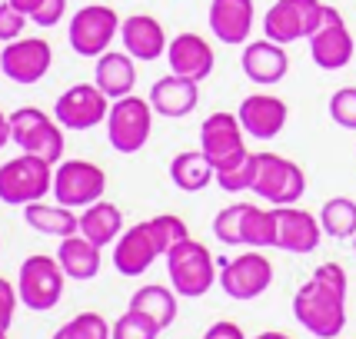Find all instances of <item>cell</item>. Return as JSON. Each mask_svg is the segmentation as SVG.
<instances>
[{
    "mask_svg": "<svg viewBox=\"0 0 356 339\" xmlns=\"http://www.w3.org/2000/svg\"><path fill=\"white\" fill-rule=\"evenodd\" d=\"M10 143L20 147V154H33L47 163H60L63 160V126L50 120L40 107H20L10 113Z\"/></svg>",
    "mask_w": 356,
    "mask_h": 339,
    "instance_id": "277c9868",
    "label": "cell"
},
{
    "mask_svg": "<svg viewBox=\"0 0 356 339\" xmlns=\"http://www.w3.org/2000/svg\"><path fill=\"white\" fill-rule=\"evenodd\" d=\"M17 303H20V293L10 279L0 276V329H10L14 323V313H17Z\"/></svg>",
    "mask_w": 356,
    "mask_h": 339,
    "instance_id": "ab89813d",
    "label": "cell"
},
{
    "mask_svg": "<svg viewBox=\"0 0 356 339\" xmlns=\"http://www.w3.org/2000/svg\"><path fill=\"white\" fill-rule=\"evenodd\" d=\"M293 316L313 336L337 339L346 326V290L310 276L293 296Z\"/></svg>",
    "mask_w": 356,
    "mask_h": 339,
    "instance_id": "6da1fadb",
    "label": "cell"
},
{
    "mask_svg": "<svg viewBox=\"0 0 356 339\" xmlns=\"http://www.w3.org/2000/svg\"><path fill=\"white\" fill-rule=\"evenodd\" d=\"M80 233L90 243H97L100 249L117 243V236L124 233V213H120V206L110 200H97L90 206H83V213H80Z\"/></svg>",
    "mask_w": 356,
    "mask_h": 339,
    "instance_id": "4316f807",
    "label": "cell"
},
{
    "mask_svg": "<svg viewBox=\"0 0 356 339\" xmlns=\"http://www.w3.org/2000/svg\"><path fill=\"white\" fill-rule=\"evenodd\" d=\"M104 190H107V173L90 160H60L54 167V200L70 210H83L104 200Z\"/></svg>",
    "mask_w": 356,
    "mask_h": 339,
    "instance_id": "9c48e42d",
    "label": "cell"
},
{
    "mask_svg": "<svg viewBox=\"0 0 356 339\" xmlns=\"http://www.w3.org/2000/svg\"><path fill=\"white\" fill-rule=\"evenodd\" d=\"M27 24H31V17L24 14V10H17L10 0H3V3H0V44L20 40Z\"/></svg>",
    "mask_w": 356,
    "mask_h": 339,
    "instance_id": "f35d334b",
    "label": "cell"
},
{
    "mask_svg": "<svg viewBox=\"0 0 356 339\" xmlns=\"http://www.w3.org/2000/svg\"><path fill=\"white\" fill-rule=\"evenodd\" d=\"M147 223H150V233H154L160 256H167L177 243H184L186 236H190L186 223L177 213H160V216H154V220H147Z\"/></svg>",
    "mask_w": 356,
    "mask_h": 339,
    "instance_id": "d6a6232c",
    "label": "cell"
},
{
    "mask_svg": "<svg viewBox=\"0 0 356 339\" xmlns=\"http://www.w3.org/2000/svg\"><path fill=\"white\" fill-rule=\"evenodd\" d=\"M57 260H60L63 273L70 279H77V283H87L100 273V247L90 243L83 233H74V236H63L57 253H54Z\"/></svg>",
    "mask_w": 356,
    "mask_h": 339,
    "instance_id": "d4e9b609",
    "label": "cell"
},
{
    "mask_svg": "<svg viewBox=\"0 0 356 339\" xmlns=\"http://www.w3.org/2000/svg\"><path fill=\"white\" fill-rule=\"evenodd\" d=\"M170 180L177 183V190L184 193H200L217 180V170L207 160L203 150H184L170 160Z\"/></svg>",
    "mask_w": 356,
    "mask_h": 339,
    "instance_id": "83f0119b",
    "label": "cell"
},
{
    "mask_svg": "<svg viewBox=\"0 0 356 339\" xmlns=\"http://www.w3.org/2000/svg\"><path fill=\"white\" fill-rule=\"evenodd\" d=\"M150 130H154V107L150 100H143L137 93H127L120 100L110 104L107 113V140L117 154H140L150 140Z\"/></svg>",
    "mask_w": 356,
    "mask_h": 339,
    "instance_id": "5b68a950",
    "label": "cell"
},
{
    "mask_svg": "<svg viewBox=\"0 0 356 339\" xmlns=\"http://www.w3.org/2000/svg\"><path fill=\"white\" fill-rule=\"evenodd\" d=\"M320 0H277L264 17V37L277 44H296V40H310V33L323 20Z\"/></svg>",
    "mask_w": 356,
    "mask_h": 339,
    "instance_id": "8fae6325",
    "label": "cell"
},
{
    "mask_svg": "<svg viewBox=\"0 0 356 339\" xmlns=\"http://www.w3.org/2000/svg\"><path fill=\"white\" fill-rule=\"evenodd\" d=\"M110 104H113V100H110L97 83H74V87H67V90L57 97L54 120H57L63 130H93V126L107 124Z\"/></svg>",
    "mask_w": 356,
    "mask_h": 339,
    "instance_id": "7c38bea8",
    "label": "cell"
},
{
    "mask_svg": "<svg viewBox=\"0 0 356 339\" xmlns=\"http://www.w3.org/2000/svg\"><path fill=\"white\" fill-rule=\"evenodd\" d=\"M54 190V163L33 154H20L0 167V203L7 206H27L44 200Z\"/></svg>",
    "mask_w": 356,
    "mask_h": 339,
    "instance_id": "3957f363",
    "label": "cell"
},
{
    "mask_svg": "<svg viewBox=\"0 0 356 339\" xmlns=\"http://www.w3.org/2000/svg\"><path fill=\"white\" fill-rule=\"evenodd\" d=\"M240 243L250 249L277 247V210H264L257 203H247L243 226H240Z\"/></svg>",
    "mask_w": 356,
    "mask_h": 339,
    "instance_id": "f546056e",
    "label": "cell"
},
{
    "mask_svg": "<svg viewBox=\"0 0 356 339\" xmlns=\"http://www.w3.org/2000/svg\"><path fill=\"white\" fill-rule=\"evenodd\" d=\"M320 240H323L320 216H313L310 210H296V203L277 206V249L307 256L320 247Z\"/></svg>",
    "mask_w": 356,
    "mask_h": 339,
    "instance_id": "e0dca14e",
    "label": "cell"
},
{
    "mask_svg": "<svg viewBox=\"0 0 356 339\" xmlns=\"http://www.w3.org/2000/svg\"><path fill=\"white\" fill-rule=\"evenodd\" d=\"M356 53V40L350 27H346V20L337 7H323V20H320V27L310 33V57L313 63L320 67V70H343L346 63L353 60Z\"/></svg>",
    "mask_w": 356,
    "mask_h": 339,
    "instance_id": "4fadbf2b",
    "label": "cell"
},
{
    "mask_svg": "<svg viewBox=\"0 0 356 339\" xmlns=\"http://www.w3.org/2000/svg\"><path fill=\"white\" fill-rule=\"evenodd\" d=\"M167 63H170V74L186 80H207L217 67V53L207 37L200 33H177L167 47Z\"/></svg>",
    "mask_w": 356,
    "mask_h": 339,
    "instance_id": "2e32d148",
    "label": "cell"
},
{
    "mask_svg": "<svg viewBox=\"0 0 356 339\" xmlns=\"http://www.w3.org/2000/svg\"><path fill=\"white\" fill-rule=\"evenodd\" d=\"M156 256H160V249H156V240H154V233H150L147 220L134 223L113 243V266H117L120 276H143L154 266Z\"/></svg>",
    "mask_w": 356,
    "mask_h": 339,
    "instance_id": "ac0fdd59",
    "label": "cell"
},
{
    "mask_svg": "<svg viewBox=\"0 0 356 339\" xmlns=\"http://www.w3.org/2000/svg\"><path fill=\"white\" fill-rule=\"evenodd\" d=\"M63 283L67 273L57 256H47V253H33L20 263V273H17V293L20 303L33 313H47L63 299Z\"/></svg>",
    "mask_w": 356,
    "mask_h": 339,
    "instance_id": "8992f818",
    "label": "cell"
},
{
    "mask_svg": "<svg viewBox=\"0 0 356 339\" xmlns=\"http://www.w3.org/2000/svg\"><path fill=\"white\" fill-rule=\"evenodd\" d=\"M24 223H27L31 230L44 233V236H57V240L80 233V216L57 200L54 203H44V200L27 203V206H24Z\"/></svg>",
    "mask_w": 356,
    "mask_h": 339,
    "instance_id": "484cf974",
    "label": "cell"
},
{
    "mask_svg": "<svg viewBox=\"0 0 356 339\" xmlns=\"http://www.w3.org/2000/svg\"><path fill=\"white\" fill-rule=\"evenodd\" d=\"M253 193L270 206H293L307 193V173L300 163L280 154H257V180Z\"/></svg>",
    "mask_w": 356,
    "mask_h": 339,
    "instance_id": "52a82bcc",
    "label": "cell"
},
{
    "mask_svg": "<svg viewBox=\"0 0 356 339\" xmlns=\"http://www.w3.org/2000/svg\"><path fill=\"white\" fill-rule=\"evenodd\" d=\"M253 180H257V154H243L240 160H233L230 167L217 170V186L227 193L253 190Z\"/></svg>",
    "mask_w": 356,
    "mask_h": 339,
    "instance_id": "1f68e13d",
    "label": "cell"
},
{
    "mask_svg": "<svg viewBox=\"0 0 356 339\" xmlns=\"http://www.w3.org/2000/svg\"><path fill=\"white\" fill-rule=\"evenodd\" d=\"M63 333L70 339H113V326L100 313H77L70 323H63Z\"/></svg>",
    "mask_w": 356,
    "mask_h": 339,
    "instance_id": "8d00e7d4",
    "label": "cell"
},
{
    "mask_svg": "<svg viewBox=\"0 0 356 339\" xmlns=\"http://www.w3.org/2000/svg\"><path fill=\"white\" fill-rule=\"evenodd\" d=\"M54 63V47L47 44L44 37H20L0 50V70L3 77H10L14 83L33 87L37 80L47 77Z\"/></svg>",
    "mask_w": 356,
    "mask_h": 339,
    "instance_id": "9a60e30c",
    "label": "cell"
},
{
    "mask_svg": "<svg viewBox=\"0 0 356 339\" xmlns=\"http://www.w3.org/2000/svg\"><path fill=\"white\" fill-rule=\"evenodd\" d=\"M236 117H240V124H243V130H247L250 137L273 140V137H280V130L286 126L290 110H286V104H283L280 97H273V93H250V97H243Z\"/></svg>",
    "mask_w": 356,
    "mask_h": 339,
    "instance_id": "d6986e66",
    "label": "cell"
},
{
    "mask_svg": "<svg viewBox=\"0 0 356 339\" xmlns=\"http://www.w3.org/2000/svg\"><path fill=\"white\" fill-rule=\"evenodd\" d=\"M10 143V113H3L0 110V150Z\"/></svg>",
    "mask_w": 356,
    "mask_h": 339,
    "instance_id": "b9f144b4",
    "label": "cell"
},
{
    "mask_svg": "<svg viewBox=\"0 0 356 339\" xmlns=\"http://www.w3.org/2000/svg\"><path fill=\"white\" fill-rule=\"evenodd\" d=\"M253 17H257L253 0H210L207 24H210V33L217 37L220 44L240 47L250 40Z\"/></svg>",
    "mask_w": 356,
    "mask_h": 339,
    "instance_id": "ffe728a7",
    "label": "cell"
},
{
    "mask_svg": "<svg viewBox=\"0 0 356 339\" xmlns=\"http://www.w3.org/2000/svg\"><path fill=\"white\" fill-rule=\"evenodd\" d=\"M320 226L333 240H353L356 236V200L353 197H330L320 210Z\"/></svg>",
    "mask_w": 356,
    "mask_h": 339,
    "instance_id": "4dcf8cb0",
    "label": "cell"
},
{
    "mask_svg": "<svg viewBox=\"0 0 356 339\" xmlns=\"http://www.w3.org/2000/svg\"><path fill=\"white\" fill-rule=\"evenodd\" d=\"M93 83L107 93L110 100H120L127 93H134V87H137L134 57L127 50H107V53H100L97 67H93Z\"/></svg>",
    "mask_w": 356,
    "mask_h": 339,
    "instance_id": "cb8c5ba5",
    "label": "cell"
},
{
    "mask_svg": "<svg viewBox=\"0 0 356 339\" xmlns=\"http://www.w3.org/2000/svg\"><path fill=\"white\" fill-rule=\"evenodd\" d=\"M353 253H356V236H353Z\"/></svg>",
    "mask_w": 356,
    "mask_h": 339,
    "instance_id": "bcb514c9",
    "label": "cell"
},
{
    "mask_svg": "<svg viewBox=\"0 0 356 339\" xmlns=\"http://www.w3.org/2000/svg\"><path fill=\"white\" fill-rule=\"evenodd\" d=\"M330 120L343 130H356V87H340L330 97Z\"/></svg>",
    "mask_w": 356,
    "mask_h": 339,
    "instance_id": "74e56055",
    "label": "cell"
},
{
    "mask_svg": "<svg viewBox=\"0 0 356 339\" xmlns=\"http://www.w3.org/2000/svg\"><path fill=\"white\" fill-rule=\"evenodd\" d=\"M160 333L163 329L140 309H127L124 316L113 323V339H156Z\"/></svg>",
    "mask_w": 356,
    "mask_h": 339,
    "instance_id": "e575fe53",
    "label": "cell"
},
{
    "mask_svg": "<svg viewBox=\"0 0 356 339\" xmlns=\"http://www.w3.org/2000/svg\"><path fill=\"white\" fill-rule=\"evenodd\" d=\"M253 339H290V336L280 333V329H266V333H260V336H253Z\"/></svg>",
    "mask_w": 356,
    "mask_h": 339,
    "instance_id": "7bdbcfd3",
    "label": "cell"
},
{
    "mask_svg": "<svg viewBox=\"0 0 356 339\" xmlns=\"http://www.w3.org/2000/svg\"><path fill=\"white\" fill-rule=\"evenodd\" d=\"M120 44H124V50L134 57V60H160L163 53H167V47H170V40H167V31H163V24L156 20V17L150 14H130L120 24Z\"/></svg>",
    "mask_w": 356,
    "mask_h": 339,
    "instance_id": "7402d4cb",
    "label": "cell"
},
{
    "mask_svg": "<svg viewBox=\"0 0 356 339\" xmlns=\"http://www.w3.org/2000/svg\"><path fill=\"white\" fill-rule=\"evenodd\" d=\"M240 67H243L247 80L260 83V87H273V83H280V80L286 77V70H290V57H286L283 44L264 37V40H247V44H243Z\"/></svg>",
    "mask_w": 356,
    "mask_h": 339,
    "instance_id": "44dd1931",
    "label": "cell"
},
{
    "mask_svg": "<svg viewBox=\"0 0 356 339\" xmlns=\"http://www.w3.org/2000/svg\"><path fill=\"white\" fill-rule=\"evenodd\" d=\"M150 107H154L156 117H167V120H180L186 113H193L197 104H200V83L197 80L177 77V74H167L160 77L150 87Z\"/></svg>",
    "mask_w": 356,
    "mask_h": 339,
    "instance_id": "603a6c76",
    "label": "cell"
},
{
    "mask_svg": "<svg viewBox=\"0 0 356 339\" xmlns=\"http://www.w3.org/2000/svg\"><path fill=\"white\" fill-rule=\"evenodd\" d=\"M243 124L236 113H227V110H217L210 113L200 124V150L207 154V160L213 163V170L230 167L233 160H240L243 154H250L247 143H243Z\"/></svg>",
    "mask_w": 356,
    "mask_h": 339,
    "instance_id": "5bb4252c",
    "label": "cell"
},
{
    "mask_svg": "<svg viewBox=\"0 0 356 339\" xmlns=\"http://www.w3.org/2000/svg\"><path fill=\"white\" fill-rule=\"evenodd\" d=\"M163 260H167L170 286L177 290V296H184V299H200V296H207L210 286L220 279L213 253L203 247L200 240H193V236H186L184 243H177Z\"/></svg>",
    "mask_w": 356,
    "mask_h": 339,
    "instance_id": "7a4b0ae2",
    "label": "cell"
},
{
    "mask_svg": "<svg viewBox=\"0 0 356 339\" xmlns=\"http://www.w3.org/2000/svg\"><path fill=\"white\" fill-rule=\"evenodd\" d=\"M203 339H247V333L236 323H230V320H220V323H213L203 333Z\"/></svg>",
    "mask_w": 356,
    "mask_h": 339,
    "instance_id": "60d3db41",
    "label": "cell"
},
{
    "mask_svg": "<svg viewBox=\"0 0 356 339\" xmlns=\"http://www.w3.org/2000/svg\"><path fill=\"white\" fill-rule=\"evenodd\" d=\"M130 309H140L154 320L160 329L173 326L177 320V290L173 286H160V283H147L130 296Z\"/></svg>",
    "mask_w": 356,
    "mask_h": 339,
    "instance_id": "f1b7e54d",
    "label": "cell"
},
{
    "mask_svg": "<svg viewBox=\"0 0 356 339\" xmlns=\"http://www.w3.org/2000/svg\"><path fill=\"white\" fill-rule=\"evenodd\" d=\"M120 17L113 7L107 3H87V7H80L77 14L70 17V24H67V40L74 47V53L80 57H100V53H107L110 44H113V37H120Z\"/></svg>",
    "mask_w": 356,
    "mask_h": 339,
    "instance_id": "ba28073f",
    "label": "cell"
},
{
    "mask_svg": "<svg viewBox=\"0 0 356 339\" xmlns=\"http://www.w3.org/2000/svg\"><path fill=\"white\" fill-rule=\"evenodd\" d=\"M0 339H7V329H0Z\"/></svg>",
    "mask_w": 356,
    "mask_h": 339,
    "instance_id": "f6af8a7d",
    "label": "cell"
},
{
    "mask_svg": "<svg viewBox=\"0 0 356 339\" xmlns=\"http://www.w3.org/2000/svg\"><path fill=\"white\" fill-rule=\"evenodd\" d=\"M220 263V290L230 299H257L270 290L273 283V263L264 256V249H247L233 260H217Z\"/></svg>",
    "mask_w": 356,
    "mask_h": 339,
    "instance_id": "30bf717a",
    "label": "cell"
},
{
    "mask_svg": "<svg viewBox=\"0 0 356 339\" xmlns=\"http://www.w3.org/2000/svg\"><path fill=\"white\" fill-rule=\"evenodd\" d=\"M50 339H70V336L63 333V326H60V329H57V333H54V336H50Z\"/></svg>",
    "mask_w": 356,
    "mask_h": 339,
    "instance_id": "ee69618b",
    "label": "cell"
},
{
    "mask_svg": "<svg viewBox=\"0 0 356 339\" xmlns=\"http://www.w3.org/2000/svg\"><path fill=\"white\" fill-rule=\"evenodd\" d=\"M243 210H247V203H230V206H223V210L213 216V236H217L220 243H227V247H243V243H240Z\"/></svg>",
    "mask_w": 356,
    "mask_h": 339,
    "instance_id": "d590c367",
    "label": "cell"
},
{
    "mask_svg": "<svg viewBox=\"0 0 356 339\" xmlns=\"http://www.w3.org/2000/svg\"><path fill=\"white\" fill-rule=\"evenodd\" d=\"M10 3L31 17L33 27H57L67 14V0H10Z\"/></svg>",
    "mask_w": 356,
    "mask_h": 339,
    "instance_id": "836d02e7",
    "label": "cell"
}]
</instances>
